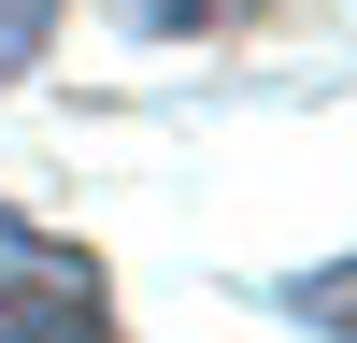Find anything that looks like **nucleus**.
<instances>
[{
  "instance_id": "1",
  "label": "nucleus",
  "mask_w": 357,
  "mask_h": 343,
  "mask_svg": "<svg viewBox=\"0 0 357 343\" xmlns=\"http://www.w3.org/2000/svg\"><path fill=\"white\" fill-rule=\"evenodd\" d=\"M100 257H72V243H43V229H15L0 215V329H100Z\"/></svg>"
},
{
  "instance_id": "2",
  "label": "nucleus",
  "mask_w": 357,
  "mask_h": 343,
  "mask_svg": "<svg viewBox=\"0 0 357 343\" xmlns=\"http://www.w3.org/2000/svg\"><path fill=\"white\" fill-rule=\"evenodd\" d=\"M272 0H129V29H172V43H215V29H257Z\"/></svg>"
},
{
  "instance_id": "3",
  "label": "nucleus",
  "mask_w": 357,
  "mask_h": 343,
  "mask_svg": "<svg viewBox=\"0 0 357 343\" xmlns=\"http://www.w3.org/2000/svg\"><path fill=\"white\" fill-rule=\"evenodd\" d=\"M57 15H72V0H0V86H15V72H29V57H43V43H57Z\"/></svg>"
}]
</instances>
